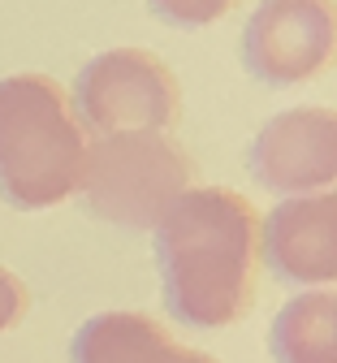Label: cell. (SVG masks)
<instances>
[{
    "label": "cell",
    "instance_id": "obj_1",
    "mask_svg": "<svg viewBox=\"0 0 337 363\" xmlns=\"http://www.w3.org/2000/svg\"><path fill=\"white\" fill-rule=\"evenodd\" d=\"M165 311L186 329H229L255 307L260 212L229 186H190L152 230Z\"/></svg>",
    "mask_w": 337,
    "mask_h": 363
},
{
    "label": "cell",
    "instance_id": "obj_2",
    "mask_svg": "<svg viewBox=\"0 0 337 363\" xmlns=\"http://www.w3.org/2000/svg\"><path fill=\"white\" fill-rule=\"evenodd\" d=\"M87 143L91 134L57 78H0V199L9 208L48 212L78 195Z\"/></svg>",
    "mask_w": 337,
    "mask_h": 363
},
{
    "label": "cell",
    "instance_id": "obj_3",
    "mask_svg": "<svg viewBox=\"0 0 337 363\" xmlns=\"http://www.w3.org/2000/svg\"><path fill=\"white\" fill-rule=\"evenodd\" d=\"M190 186H195V164L169 130L100 134L87 143L78 177L82 208L126 234H152Z\"/></svg>",
    "mask_w": 337,
    "mask_h": 363
},
{
    "label": "cell",
    "instance_id": "obj_4",
    "mask_svg": "<svg viewBox=\"0 0 337 363\" xmlns=\"http://www.w3.org/2000/svg\"><path fill=\"white\" fill-rule=\"evenodd\" d=\"M74 113L87 134L173 130L182 117V82L148 48H109L74 78Z\"/></svg>",
    "mask_w": 337,
    "mask_h": 363
},
{
    "label": "cell",
    "instance_id": "obj_5",
    "mask_svg": "<svg viewBox=\"0 0 337 363\" xmlns=\"http://www.w3.org/2000/svg\"><path fill=\"white\" fill-rule=\"evenodd\" d=\"M333 43V0H260L243 26V65L264 86H299L328 69Z\"/></svg>",
    "mask_w": 337,
    "mask_h": 363
},
{
    "label": "cell",
    "instance_id": "obj_6",
    "mask_svg": "<svg viewBox=\"0 0 337 363\" xmlns=\"http://www.w3.org/2000/svg\"><path fill=\"white\" fill-rule=\"evenodd\" d=\"M251 177L277 199L333 191L337 182V117L328 104H299L268 117L247 152Z\"/></svg>",
    "mask_w": 337,
    "mask_h": 363
},
{
    "label": "cell",
    "instance_id": "obj_7",
    "mask_svg": "<svg viewBox=\"0 0 337 363\" xmlns=\"http://www.w3.org/2000/svg\"><path fill=\"white\" fill-rule=\"evenodd\" d=\"M260 264L281 286L328 290L337 281V195H290L260 216Z\"/></svg>",
    "mask_w": 337,
    "mask_h": 363
},
{
    "label": "cell",
    "instance_id": "obj_8",
    "mask_svg": "<svg viewBox=\"0 0 337 363\" xmlns=\"http://www.w3.org/2000/svg\"><path fill=\"white\" fill-rule=\"evenodd\" d=\"M70 363H221L177 342L148 311H95L70 342Z\"/></svg>",
    "mask_w": 337,
    "mask_h": 363
},
{
    "label": "cell",
    "instance_id": "obj_9",
    "mask_svg": "<svg viewBox=\"0 0 337 363\" xmlns=\"http://www.w3.org/2000/svg\"><path fill=\"white\" fill-rule=\"evenodd\" d=\"M272 363H337V294L303 290L277 311L268 329Z\"/></svg>",
    "mask_w": 337,
    "mask_h": 363
},
{
    "label": "cell",
    "instance_id": "obj_10",
    "mask_svg": "<svg viewBox=\"0 0 337 363\" xmlns=\"http://www.w3.org/2000/svg\"><path fill=\"white\" fill-rule=\"evenodd\" d=\"M238 0H148V9L177 30H204L212 22H221Z\"/></svg>",
    "mask_w": 337,
    "mask_h": 363
},
{
    "label": "cell",
    "instance_id": "obj_11",
    "mask_svg": "<svg viewBox=\"0 0 337 363\" xmlns=\"http://www.w3.org/2000/svg\"><path fill=\"white\" fill-rule=\"evenodd\" d=\"M26 307H31V294H26L22 277H13L9 268H0V333H9L13 325H22Z\"/></svg>",
    "mask_w": 337,
    "mask_h": 363
}]
</instances>
